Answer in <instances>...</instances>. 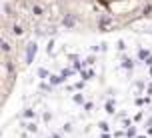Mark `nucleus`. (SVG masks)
I'll list each match as a JSON object with an SVG mask.
<instances>
[{
    "mask_svg": "<svg viewBox=\"0 0 152 138\" xmlns=\"http://www.w3.org/2000/svg\"><path fill=\"white\" fill-rule=\"evenodd\" d=\"M152 14V0H58L56 16L76 30L112 32Z\"/></svg>",
    "mask_w": 152,
    "mask_h": 138,
    "instance_id": "f03ea898",
    "label": "nucleus"
},
{
    "mask_svg": "<svg viewBox=\"0 0 152 138\" xmlns=\"http://www.w3.org/2000/svg\"><path fill=\"white\" fill-rule=\"evenodd\" d=\"M52 74L80 108L36 96L24 112L26 138H152V54L100 48Z\"/></svg>",
    "mask_w": 152,
    "mask_h": 138,
    "instance_id": "f257e3e1",
    "label": "nucleus"
}]
</instances>
